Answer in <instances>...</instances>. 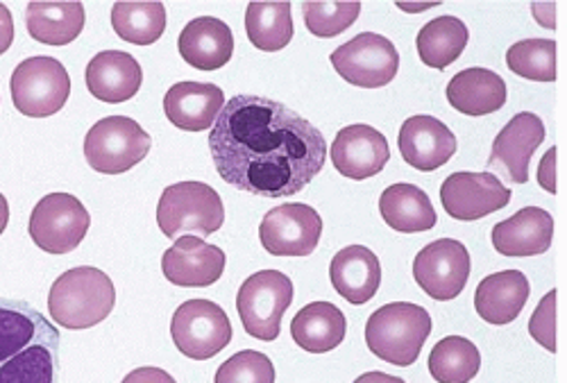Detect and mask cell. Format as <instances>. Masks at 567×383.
Returning <instances> with one entry per match:
<instances>
[{"label":"cell","instance_id":"6da1fadb","mask_svg":"<svg viewBox=\"0 0 567 383\" xmlns=\"http://www.w3.org/2000/svg\"><path fill=\"white\" fill-rule=\"evenodd\" d=\"M209 151L229 186L270 200L298 196L327 162L320 130L287 105L246 93L225 103Z\"/></svg>","mask_w":567,"mask_h":383},{"label":"cell","instance_id":"7a4b0ae2","mask_svg":"<svg viewBox=\"0 0 567 383\" xmlns=\"http://www.w3.org/2000/svg\"><path fill=\"white\" fill-rule=\"evenodd\" d=\"M60 331L23 300L0 298V383H55Z\"/></svg>","mask_w":567,"mask_h":383},{"label":"cell","instance_id":"3957f363","mask_svg":"<svg viewBox=\"0 0 567 383\" xmlns=\"http://www.w3.org/2000/svg\"><path fill=\"white\" fill-rule=\"evenodd\" d=\"M116 304V289L99 268L80 266L55 279L49 293V311L62 329L82 331L110 318Z\"/></svg>","mask_w":567,"mask_h":383},{"label":"cell","instance_id":"277c9868","mask_svg":"<svg viewBox=\"0 0 567 383\" xmlns=\"http://www.w3.org/2000/svg\"><path fill=\"white\" fill-rule=\"evenodd\" d=\"M432 333V315L411 302H393L377 309L365 322V345L382 361L409 368L417 361Z\"/></svg>","mask_w":567,"mask_h":383},{"label":"cell","instance_id":"5b68a950","mask_svg":"<svg viewBox=\"0 0 567 383\" xmlns=\"http://www.w3.org/2000/svg\"><path fill=\"white\" fill-rule=\"evenodd\" d=\"M225 222L220 196L209 184L179 182L164 188L157 205V225L166 238L212 236Z\"/></svg>","mask_w":567,"mask_h":383},{"label":"cell","instance_id":"8992f818","mask_svg":"<svg viewBox=\"0 0 567 383\" xmlns=\"http://www.w3.org/2000/svg\"><path fill=\"white\" fill-rule=\"evenodd\" d=\"M153 148L151 134L127 116H107L86 132V164L103 175H121L138 166Z\"/></svg>","mask_w":567,"mask_h":383},{"label":"cell","instance_id":"52a82bcc","mask_svg":"<svg viewBox=\"0 0 567 383\" xmlns=\"http://www.w3.org/2000/svg\"><path fill=\"white\" fill-rule=\"evenodd\" d=\"M293 302V281L279 270H261L250 275L236 296V311L248 337L272 343L279 337L284 313Z\"/></svg>","mask_w":567,"mask_h":383},{"label":"cell","instance_id":"ba28073f","mask_svg":"<svg viewBox=\"0 0 567 383\" xmlns=\"http://www.w3.org/2000/svg\"><path fill=\"white\" fill-rule=\"evenodd\" d=\"M14 107L30 118H49L66 105L71 95V77L55 58H28L12 73Z\"/></svg>","mask_w":567,"mask_h":383},{"label":"cell","instance_id":"9c48e42d","mask_svg":"<svg viewBox=\"0 0 567 383\" xmlns=\"http://www.w3.org/2000/svg\"><path fill=\"white\" fill-rule=\"evenodd\" d=\"M91 227L86 207L71 194H51L37 203L30 216V238L34 246L49 255H69L82 241Z\"/></svg>","mask_w":567,"mask_h":383},{"label":"cell","instance_id":"30bf717a","mask_svg":"<svg viewBox=\"0 0 567 383\" xmlns=\"http://www.w3.org/2000/svg\"><path fill=\"white\" fill-rule=\"evenodd\" d=\"M175 348L194 361H209L231 343V322L212 300H188L171 320Z\"/></svg>","mask_w":567,"mask_h":383},{"label":"cell","instance_id":"8fae6325","mask_svg":"<svg viewBox=\"0 0 567 383\" xmlns=\"http://www.w3.org/2000/svg\"><path fill=\"white\" fill-rule=\"evenodd\" d=\"M329 62L346 82L361 89L386 86L400 71L398 48L391 39L374 32H361L339 45Z\"/></svg>","mask_w":567,"mask_h":383},{"label":"cell","instance_id":"7c38bea8","mask_svg":"<svg viewBox=\"0 0 567 383\" xmlns=\"http://www.w3.org/2000/svg\"><path fill=\"white\" fill-rule=\"evenodd\" d=\"M472 272V259L467 248L456 238H441V241L422 248L413 259V279L432 300L450 302L458 298Z\"/></svg>","mask_w":567,"mask_h":383},{"label":"cell","instance_id":"4fadbf2b","mask_svg":"<svg viewBox=\"0 0 567 383\" xmlns=\"http://www.w3.org/2000/svg\"><path fill=\"white\" fill-rule=\"evenodd\" d=\"M322 218L300 203H287L270 209L259 227L261 246L272 257H309L320 244Z\"/></svg>","mask_w":567,"mask_h":383},{"label":"cell","instance_id":"5bb4252c","mask_svg":"<svg viewBox=\"0 0 567 383\" xmlns=\"http://www.w3.org/2000/svg\"><path fill=\"white\" fill-rule=\"evenodd\" d=\"M511 188L493 173H452L441 186V203L454 220H482L511 203Z\"/></svg>","mask_w":567,"mask_h":383},{"label":"cell","instance_id":"9a60e30c","mask_svg":"<svg viewBox=\"0 0 567 383\" xmlns=\"http://www.w3.org/2000/svg\"><path fill=\"white\" fill-rule=\"evenodd\" d=\"M547 136L545 123L532 112H519L497 134L488 166L513 184H527L529 164Z\"/></svg>","mask_w":567,"mask_h":383},{"label":"cell","instance_id":"2e32d148","mask_svg":"<svg viewBox=\"0 0 567 383\" xmlns=\"http://www.w3.org/2000/svg\"><path fill=\"white\" fill-rule=\"evenodd\" d=\"M329 157L343 177L361 182L380 175L386 168L391 148L380 130L359 123L348 125L337 134L332 148H329Z\"/></svg>","mask_w":567,"mask_h":383},{"label":"cell","instance_id":"e0dca14e","mask_svg":"<svg viewBox=\"0 0 567 383\" xmlns=\"http://www.w3.org/2000/svg\"><path fill=\"white\" fill-rule=\"evenodd\" d=\"M225 252L200 236H179L162 257L164 277L182 289H205L225 272Z\"/></svg>","mask_w":567,"mask_h":383},{"label":"cell","instance_id":"ac0fdd59","mask_svg":"<svg viewBox=\"0 0 567 383\" xmlns=\"http://www.w3.org/2000/svg\"><path fill=\"white\" fill-rule=\"evenodd\" d=\"M398 146L402 159L422 173H432L443 168L456 155L454 132L434 116H411L404 121Z\"/></svg>","mask_w":567,"mask_h":383},{"label":"cell","instance_id":"d6986e66","mask_svg":"<svg viewBox=\"0 0 567 383\" xmlns=\"http://www.w3.org/2000/svg\"><path fill=\"white\" fill-rule=\"evenodd\" d=\"M223 107V89L209 82H177L164 95L166 118L184 132H205L214 127Z\"/></svg>","mask_w":567,"mask_h":383},{"label":"cell","instance_id":"ffe728a7","mask_svg":"<svg viewBox=\"0 0 567 383\" xmlns=\"http://www.w3.org/2000/svg\"><path fill=\"white\" fill-rule=\"evenodd\" d=\"M493 248L502 257L523 259L549 250L554 238V218L540 207H525L493 227Z\"/></svg>","mask_w":567,"mask_h":383},{"label":"cell","instance_id":"44dd1931","mask_svg":"<svg viewBox=\"0 0 567 383\" xmlns=\"http://www.w3.org/2000/svg\"><path fill=\"white\" fill-rule=\"evenodd\" d=\"M182 60L198 71H218L234 55V34L229 25L214 17L188 21L177 37Z\"/></svg>","mask_w":567,"mask_h":383},{"label":"cell","instance_id":"7402d4cb","mask_svg":"<svg viewBox=\"0 0 567 383\" xmlns=\"http://www.w3.org/2000/svg\"><path fill=\"white\" fill-rule=\"evenodd\" d=\"M86 89L93 99L110 105L125 103L138 93L144 84V71L134 55L123 51H103L86 66Z\"/></svg>","mask_w":567,"mask_h":383},{"label":"cell","instance_id":"603a6c76","mask_svg":"<svg viewBox=\"0 0 567 383\" xmlns=\"http://www.w3.org/2000/svg\"><path fill=\"white\" fill-rule=\"evenodd\" d=\"M329 279L334 291L350 304H368L382 286V263L377 255L363 246H348L329 266Z\"/></svg>","mask_w":567,"mask_h":383},{"label":"cell","instance_id":"cb8c5ba5","mask_svg":"<svg viewBox=\"0 0 567 383\" xmlns=\"http://www.w3.org/2000/svg\"><path fill=\"white\" fill-rule=\"evenodd\" d=\"M532 296V286L527 275L519 270L495 272L477 286L475 309L482 320L488 324H508L525 311Z\"/></svg>","mask_w":567,"mask_h":383},{"label":"cell","instance_id":"d4e9b609","mask_svg":"<svg viewBox=\"0 0 567 383\" xmlns=\"http://www.w3.org/2000/svg\"><path fill=\"white\" fill-rule=\"evenodd\" d=\"M447 103L465 116L495 114L506 105V82L488 69H465L447 84Z\"/></svg>","mask_w":567,"mask_h":383},{"label":"cell","instance_id":"484cf974","mask_svg":"<svg viewBox=\"0 0 567 383\" xmlns=\"http://www.w3.org/2000/svg\"><path fill=\"white\" fill-rule=\"evenodd\" d=\"M346 313L332 302H311L302 307L291 322L296 345L309 354H327L337 350L346 341Z\"/></svg>","mask_w":567,"mask_h":383},{"label":"cell","instance_id":"4316f807","mask_svg":"<svg viewBox=\"0 0 567 383\" xmlns=\"http://www.w3.org/2000/svg\"><path fill=\"white\" fill-rule=\"evenodd\" d=\"M380 214L384 222L402 234L430 231L436 227L439 216L422 188L413 184H391L380 198Z\"/></svg>","mask_w":567,"mask_h":383},{"label":"cell","instance_id":"83f0119b","mask_svg":"<svg viewBox=\"0 0 567 383\" xmlns=\"http://www.w3.org/2000/svg\"><path fill=\"white\" fill-rule=\"evenodd\" d=\"M84 6L82 3H28L25 25L32 39L45 45H66L84 30Z\"/></svg>","mask_w":567,"mask_h":383},{"label":"cell","instance_id":"f1b7e54d","mask_svg":"<svg viewBox=\"0 0 567 383\" xmlns=\"http://www.w3.org/2000/svg\"><path fill=\"white\" fill-rule=\"evenodd\" d=\"M470 32L467 25L456 17H439L430 21L417 32L415 45L417 58L424 66L445 71L450 64H454L467 45Z\"/></svg>","mask_w":567,"mask_h":383},{"label":"cell","instance_id":"f546056e","mask_svg":"<svg viewBox=\"0 0 567 383\" xmlns=\"http://www.w3.org/2000/svg\"><path fill=\"white\" fill-rule=\"evenodd\" d=\"M246 32L255 48L277 53L293 39L291 3H250L246 10Z\"/></svg>","mask_w":567,"mask_h":383},{"label":"cell","instance_id":"4dcf8cb0","mask_svg":"<svg viewBox=\"0 0 567 383\" xmlns=\"http://www.w3.org/2000/svg\"><path fill=\"white\" fill-rule=\"evenodd\" d=\"M112 28L118 39L134 45H151L162 39L166 30L164 3H114Z\"/></svg>","mask_w":567,"mask_h":383},{"label":"cell","instance_id":"1f68e13d","mask_svg":"<svg viewBox=\"0 0 567 383\" xmlns=\"http://www.w3.org/2000/svg\"><path fill=\"white\" fill-rule=\"evenodd\" d=\"M482 354L463 337H447L430 354V372L436 383H470L480 374Z\"/></svg>","mask_w":567,"mask_h":383},{"label":"cell","instance_id":"d6a6232c","mask_svg":"<svg viewBox=\"0 0 567 383\" xmlns=\"http://www.w3.org/2000/svg\"><path fill=\"white\" fill-rule=\"evenodd\" d=\"M506 66L534 82L556 80V41L554 39H525L508 48Z\"/></svg>","mask_w":567,"mask_h":383},{"label":"cell","instance_id":"836d02e7","mask_svg":"<svg viewBox=\"0 0 567 383\" xmlns=\"http://www.w3.org/2000/svg\"><path fill=\"white\" fill-rule=\"evenodd\" d=\"M305 25L311 34L320 39H332L346 32L361 14V3L357 0H337V3H320V0H307L302 3Z\"/></svg>","mask_w":567,"mask_h":383},{"label":"cell","instance_id":"e575fe53","mask_svg":"<svg viewBox=\"0 0 567 383\" xmlns=\"http://www.w3.org/2000/svg\"><path fill=\"white\" fill-rule=\"evenodd\" d=\"M214 383H275V365L261 352H236L218 368Z\"/></svg>","mask_w":567,"mask_h":383},{"label":"cell","instance_id":"d590c367","mask_svg":"<svg viewBox=\"0 0 567 383\" xmlns=\"http://www.w3.org/2000/svg\"><path fill=\"white\" fill-rule=\"evenodd\" d=\"M556 298L558 291H549L529 320V337L547 352H556Z\"/></svg>","mask_w":567,"mask_h":383},{"label":"cell","instance_id":"8d00e7d4","mask_svg":"<svg viewBox=\"0 0 567 383\" xmlns=\"http://www.w3.org/2000/svg\"><path fill=\"white\" fill-rule=\"evenodd\" d=\"M123 383H177V381L162 368H136L123 379Z\"/></svg>","mask_w":567,"mask_h":383},{"label":"cell","instance_id":"74e56055","mask_svg":"<svg viewBox=\"0 0 567 383\" xmlns=\"http://www.w3.org/2000/svg\"><path fill=\"white\" fill-rule=\"evenodd\" d=\"M538 184L547 190V194H556V148H551L538 168Z\"/></svg>","mask_w":567,"mask_h":383},{"label":"cell","instance_id":"f35d334b","mask_svg":"<svg viewBox=\"0 0 567 383\" xmlns=\"http://www.w3.org/2000/svg\"><path fill=\"white\" fill-rule=\"evenodd\" d=\"M14 41V21L12 12L6 3H0V55L10 51V45Z\"/></svg>","mask_w":567,"mask_h":383},{"label":"cell","instance_id":"ab89813d","mask_svg":"<svg viewBox=\"0 0 567 383\" xmlns=\"http://www.w3.org/2000/svg\"><path fill=\"white\" fill-rule=\"evenodd\" d=\"M354 383H406V381L386 372H365Z\"/></svg>","mask_w":567,"mask_h":383},{"label":"cell","instance_id":"60d3db41","mask_svg":"<svg viewBox=\"0 0 567 383\" xmlns=\"http://www.w3.org/2000/svg\"><path fill=\"white\" fill-rule=\"evenodd\" d=\"M8 222H10V205H8L6 196H3V194H0V234H3V231H6Z\"/></svg>","mask_w":567,"mask_h":383}]
</instances>
